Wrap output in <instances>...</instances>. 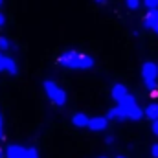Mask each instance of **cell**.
Instances as JSON below:
<instances>
[{"label": "cell", "mask_w": 158, "mask_h": 158, "mask_svg": "<svg viewBox=\"0 0 158 158\" xmlns=\"http://www.w3.org/2000/svg\"><path fill=\"white\" fill-rule=\"evenodd\" d=\"M142 77L145 81V86L151 90V94H155L156 92V77H158L156 63H151V61L143 63V66H142Z\"/></svg>", "instance_id": "3"}, {"label": "cell", "mask_w": 158, "mask_h": 158, "mask_svg": "<svg viewBox=\"0 0 158 158\" xmlns=\"http://www.w3.org/2000/svg\"><path fill=\"white\" fill-rule=\"evenodd\" d=\"M4 156H6V153H4V151L0 149V158H4Z\"/></svg>", "instance_id": "22"}, {"label": "cell", "mask_w": 158, "mask_h": 158, "mask_svg": "<svg viewBox=\"0 0 158 158\" xmlns=\"http://www.w3.org/2000/svg\"><path fill=\"white\" fill-rule=\"evenodd\" d=\"M4 72H7V74H11V76H17V63L13 61V59H9V57H6V64H4Z\"/></svg>", "instance_id": "9"}, {"label": "cell", "mask_w": 158, "mask_h": 158, "mask_svg": "<svg viewBox=\"0 0 158 158\" xmlns=\"http://www.w3.org/2000/svg\"><path fill=\"white\" fill-rule=\"evenodd\" d=\"M143 4H145V7L149 9V13H155V11H158V0H145Z\"/></svg>", "instance_id": "11"}, {"label": "cell", "mask_w": 158, "mask_h": 158, "mask_svg": "<svg viewBox=\"0 0 158 158\" xmlns=\"http://www.w3.org/2000/svg\"><path fill=\"white\" fill-rule=\"evenodd\" d=\"M0 140H2V114H0Z\"/></svg>", "instance_id": "21"}, {"label": "cell", "mask_w": 158, "mask_h": 158, "mask_svg": "<svg viewBox=\"0 0 158 158\" xmlns=\"http://www.w3.org/2000/svg\"><path fill=\"white\" fill-rule=\"evenodd\" d=\"M28 158H39V151L35 147H28Z\"/></svg>", "instance_id": "14"}, {"label": "cell", "mask_w": 158, "mask_h": 158, "mask_svg": "<svg viewBox=\"0 0 158 158\" xmlns=\"http://www.w3.org/2000/svg\"><path fill=\"white\" fill-rule=\"evenodd\" d=\"M155 31H156V33H158V26H156V28H155Z\"/></svg>", "instance_id": "23"}, {"label": "cell", "mask_w": 158, "mask_h": 158, "mask_svg": "<svg viewBox=\"0 0 158 158\" xmlns=\"http://www.w3.org/2000/svg\"><path fill=\"white\" fill-rule=\"evenodd\" d=\"M151 131H153V134H155V136H158V119H156V121H153Z\"/></svg>", "instance_id": "15"}, {"label": "cell", "mask_w": 158, "mask_h": 158, "mask_svg": "<svg viewBox=\"0 0 158 158\" xmlns=\"http://www.w3.org/2000/svg\"><path fill=\"white\" fill-rule=\"evenodd\" d=\"M6 158H28V147L11 143L6 149Z\"/></svg>", "instance_id": "4"}, {"label": "cell", "mask_w": 158, "mask_h": 158, "mask_svg": "<svg viewBox=\"0 0 158 158\" xmlns=\"http://www.w3.org/2000/svg\"><path fill=\"white\" fill-rule=\"evenodd\" d=\"M105 142H107V143H112V142H114V138H112V136H107V138H105Z\"/></svg>", "instance_id": "20"}, {"label": "cell", "mask_w": 158, "mask_h": 158, "mask_svg": "<svg viewBox=\"0 0 158 158\" xmlns=\"http://www.w3.org/2000/svg\"><path fill=\"white\" fill-rule=\"evenodd\" d=\"M151 155H153V158H158V143H155L151 147Z\"/></svg>", "instance_id": "16"}, {"label": "cell", "mask_w": 158, "mask_h": 158, "mask_svg": "<svg viewBox=\"0 0 158 158\" xmlns=\"http://www.w3.org/2000/svg\"><path fill=\"white\" fill-rule=\"evenodd\" d=\"M101 158H107V156H101Z\"/></svg>", "instance_id": "26"}, {"label": "cell", "mask_w": 158, "mask_h": 158, "mask_svg": "<svg viewBox=\"0 0 158 158\" xmlns=\"http://www.w3.org/2000/svg\"><path fill=\"white\" fill-rule=\"evenodd\" d=\"M72 125H76L77 129L88 127V125H90V118H88L86 114H81V112H77V114H74V116H72Z\"/></svg>", "instance_id": "8"}, {"label": "cell", "mask_w": 158, "mask_h": 158, "mask_svg": "<svg viewBox=\"0 0 158 158\" xmlns=\"http://www.w3.org/2000/svg\"><path fill=\"white\" fill-rule=\"evenodd\" d=\"M4 64H6V55L0 53V72H4Z\"/></svg>", "instance_id": "17"}, {"label": "cell", "mask_w": 158, "mask_h": 158, "mask_svg": "<svg viewBox=\"0 0 158 158\" xmlns=\"http://www.w3.org/2000/svg\"><path fill=\"white\" fill-rule=\"evenodd\" d=\"M153 15V19H155V22H156V26H158V11H155V13H151Z\"/></svg>", "instance_id": "19"}, {"label": "cell", "mask_w": 158, "mask_h": 158, "mask_svg": "<svg viewBox=\"0 0 158 158\" xmlns=\"http://www.w3.org/2000/svg\"><path fill=\"white\" fill-rule=\"evenodd\" d=\"M145 116L151 119V121H156L158 119V103H153L145 109Z\"/></svg>", "instance_id": "10"}, {"label": "cell", "mask_w": 158, "mask_h": 158, "mask_svg": "<svg viewBox=\"0 0 158 158\" xmlns=\"http://www.w3.org/2000/svg\"><path fill=\"white\" fill-rule=\"evenodd\" d=\"M107 119H119V121H123V119H129L127 116V112L121 109V107H114V109H110L109 112H107Z\"/></svg>", "instance_id": "7"}, {"label": "cell", "mask_w": 158, "mask_h": 158, "mask_svg": "<svg viewBox=\"0 0 158 158\" xmlns=\"http://www.w3.org/2000/svg\"><path fill=\"white\" fill-rule=\"evenodd\" d=\"M118 158H125V156H121V155H119V156H118Z\"/></svg>", "instance_id": "24"}, {"label": "cell", "mask_w": 158, "mask_h": 158, "mask_svg": "<svg viewBox=\"0 0 158 158\" xmlns=\"http://www.w3.org/2000/svg\"><path fill=\"white\" fill-rule=\"evenodd\" d=\"M4 24H6V17L0 13V26H4Z\"/></svg>", "instance_id": "18"}, {"label": "cell", "mask_w": 158, "mask_h": 158, "mask_svg": "<svg viewBox=\"0 0 158 158\" xmlns=\"http://www.w3.org/2000/svg\"><path fill=\"white\" fill-rule=\"evenodd\" d=\"M42 86H44V92H46V96L50 98V101H52L53 105L63 107V105L66 103V92H64L63 88H59V86L55 85V81L46 79V81L42 83Z\"/></svg>", "instance_id": "2"}, {"label": "cell", "mask_w": 158, "mask_h": 158, "mask_svg": "<svg viewBox=\"0 0 158 158\" xmlns=\"http://www.w3.org/2000/svg\"><path fill=\"white\" fill-rule=\"evenodd\" d=\"M59 63L66 68H72V70H88V68L94 66V59L90 55L79 53L76 50H68V52L61 53Z\"/></svg>", "instance_id": "1"}, {"label": "cell", "mask_w": 158, "mask_h": 158, "mask_svg": "<svg viewBox=\"0 0 158 158\" xmlns=\"http://www.w3.org/2000/svg\"><path fill=\"white\" fill-rule=\"evenodd\" d=\"M0 6H2V0H0Z\"/></svg>", "instance_id": "25"}, {"label": "cell", "mask_w": 158, "mask_h": 158, "mask_svg": "<svg viewBox=\"0 0 158 158\" xmlns=\"http://www.w3.org/2000/svg\"><path fill=\"white\" fill-rule=\"evenodd\" d=\"M109 125V119L105 118V116H96V118L90 119V125H88V129H92V131H103L105 127Z\"/></svg>", "instance_id": "6"}, {"label": "cell", "mask_w": 158, "mask_h": 158, "mask_svg": "<svg viewBox=\"0 0 158 158\" xmlns=\"http://www.w3.org/2000/svg\"><path fill=\"white\" fill-rule=\"evenodd\" d=\"M9 46H11V42L6 39L4 35H0V50H7Z\"/></svg>", "instance_id": "12"}, {"label": "cell", "mask_w": 158, "mask_h": 158, "mask_svg": "<svg viewBox=\"0 0 158 158\" xmlns=\"http://www.w3.org/2000/svg\"><path fill=\"white\" fill-rule=\"evenodd\" d=\"M129 96V90H127V86L125 85H121V83H118V85H114L112 86V99L116 101V103H121L125 98Z\"/></svg>", "instance_id": "5"}, {"label": "cell", "mask_w": 158, "mask_h": 158, "mask_svg": "<svg viewBox=\"0 0 158 158\" xmlns=\"http://www.w3.org/2000/svg\"><path fill=\"white\" fill-rule=\"evenodd\" d=\"M127 7L129 9H138L140 7V2L138 0H127Z\"/></svg>", "instance_id": "13"}]
</instances>
